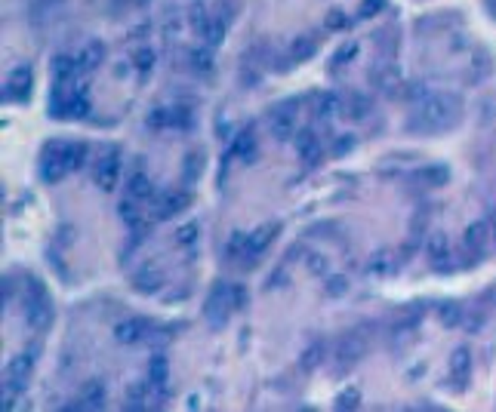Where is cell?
Wrapping results in <instances>:
<instances>
[{"instance_id": "obj_1", "label": "cell", "mask_w": 496, "mask_h": 412, "mask_svg": "<svg viewBox=\"0 0 496 412\" xmlns=\"http://www.w3.org/2000/svg\"><path fill=\"white\" fill-rule=\"evenodd\" d=\"M459 121H462V99L456 92H432V96H426L419 102L410 126L422 132H441L456 126Z\"/></svg>"}, {"instance_id": "obj_2", "label": "cell", "mask_w": 496, "mask_h": 412, "mask_svg": "<svg viewBox=\"0 0 496 412\" xmlns=\"http://www.w3.org/2000/svg\"><path fill=\"white\" fill-rule=\"evenodd\" d=\"M244 305V289L231 287V283H216L207 296V305H204V317H207L213 327H222V323L231 317V311Z\"/></svg>"}, {"instance_id": "obj_3", "label": "cell", "mask_w": 496, "mask_h": 412, "mask_svg": "<svg viewBox=\"0 0 496 412\" xmlns=\"http://www.w3.org/2000/svg\"><path fill=\"white\" fill-rule=\"evenodd\" d=\"M68 172H75V166H71V142H52L46 145L43 157H41V176L43 182L56 185L62 182Z\"/></svg>"}, {"instance_id": "obj_4", "label": "cell", "mask_w": 496, "mask_h": 412, "mask_svg": "<svg viewBox=\"0 0 496 412\" xmlns=\"http://www.w3.org/2000/svg\"><path fill=\"white\" fill-rule=\"evenodd\" d=\"M90 111V99L77 90H68V83L56 86L52 92V108L50 114L52 117H62V121H77V117H87Z\"/></svg>"}, {"instance_id": "obj_5", "label": "cell", "mask_w": 496, "mask_h": 412, "mask_svg": "<svg viewBox=\"0 0 496 412\" xmlns=\"http://www.w3.org/2000/svg\"><path fill=\"white\" fill-rule=\"evenodd\" d=\"M191 25H195V31L204 37L207 46H219L222 37H226V22H222V19H213L201 3L191 6Z\"/></svg>"}, {"instance_id": "obj_6", "label": "cell", "mask_w": 496, "mask_h": 412, "mask_svg": "<svg viewBox=\"0 0 496 412\" xmlns=\"http://www.w3.org/2000/svg\"><path fill=\"white\" fill-rule=\"evenodd\" d=\"M364 351H367V338H364L361 332H348V336H342L339 342H336L333 360H336V367H339V369H348L352 363L361 360Z\"/></svg>"}, {"instance_id": "obj_7", "label": "cell", "mask_w": 496, "mask_h": 412, "mask_svg": "<svg viewBox=\"0 0 496 412\" xmlns=\"http://www.w3.org/2000/svg\"><path fill=\"white\" fill-rule=\"evenodd\" d=\"M185 206H188V194H179V191H163V194H157V197H155L151 216H155L157 222H163V218L179 216Z\"/></svg>"}, {"instance_id": "obj_8", "label": "cell", "mask_w": 496, "mask_h": 412, "mask_svg": "<svg viewBox=\"0 0 496 412\" xmlns=\"http://www.w3.org/2000/svg\"><path fill=\"white\" fill-rule=\"evenodd\" d=\"M268 126H271V136L281 138V142H287V138L296 136V108H290V105H281V108H275L268 114Z\"/></svg>"}, {"instance_id": "obj_9", "label": "cell", "mask_w": 496, "mask_h": 412, "mask_svg": "<svg viewBox=\"0 0 496 412\" xmlns=\"http://www.w3.org/2000/svg\"><path fill=\"white\" fill-rule=\"evenodd\" d=\"M117 176H121V161H117V151H108V154L96 163L92 178H96V185L102 191H111L117 185Z\"/></svg>"}, {"instance_id": "obj_10", "label": "cell", "mask_w": 496, "mask_h": 412, "mask_svg": "<svg viewBox=\"0 0 496 412\" xmlns=\"http://www.w3.org/2000/svg\"><path fill=\"white\" fill-rule=\"evenodd\" d=\"M31 96V68L19 65L10 77H6V86H3V99H12V102H25Z\"/></svg>"}, {"instance_id": "obj_11", "label": "cell", "mask_w": 496, "mask_h": 412, "mask_svg": "<svg viewBox=\"0 0 496 412\" xmlns=\"http://www.w3.org/2000/svg\"><path fill=\"white\" fill-rule=\"evenodd\" d=\"M426 256L432 258V265L438 271H450L453 268V262H450V240H447V234H441V231H435V234L426 240Z\"/></svg>"}, {"instance_id": "obj_12", "label": "cell", "mask_w": 496, "mask_h": 412, "mask_svg": "<svg viewBox=\"0 0 496 412\" xmlns=\"http://www.w3.org/2000/svg\"><path fill=\"white\" fill-rule=\"evenodd\" d=\"M468 375H472V351L456 348L450 354V384L456 391H462L468 384Z\"/></svg>"}, {"instance_id": "obj_13", "label": "cell", "mask_w": 496, "mask_h": 412, "mask_svg": "<svg viewBox=\"0 0 496 412\" xmlns=\"http://www.w3.org/2000/svg\"><path fill=\"white\" fill-rule=\"evenodd\" d=\"M37 351V348H34ZM34 351H25V354H16L10 363H6V382L16 384V388H22L25 378L31 375V369H34Z\"/></svg>"}, {"instance_id": "obj_14", "label": "cell", "mask_w": 496, "mask_h": 412, "mask_svg": "<svg viewBox=\"0 0 496 412\" xmlns=\"http://www.w3.org/2000/svg\"><path fill=\"white\" fill-rule=\"evenodd\" d=\"M293 142H296V151H299V157H302V161H306L308 166L321 163L324 148H321V142H317V136H315L312 130H296Z\"/></svg>"}, {"instance_id": "obj_15", "label": "cell", "mask_w": 496, "mask_h": 412, "mask_svg": "<svg viewBox=\"0 0 496 412\" xmlns=\"http://www.w3.org/2000/svg\"><path fill=\"white\" fill-rule=\"evenodd\" d=\"M161 287H163V271L155 268V265H145L133 274V289L142 292V296H155Z\"/></svg>"}, {"instance_id": "obj_16", "label": "cell", "mask_w": 496, "mask_h": 412, "mask_svg": "<svg viewBox=\"0 0 496 412\" xmlns=\"http://www.w3.org/2000/svg\"><path fill=\"white\" fill-rule=\"evenodd\" d=\"M277 231H281V225L271 222V225H262L259 231H253V237H247V252H244V256H247V262H256V258L266 252V247L275 240Z\"/></svg>"}, {"instance_id": "obj_17", "label": "cell", "mask_w": 496, "mask_h": 412, "mask_svg": "<svg viewBox=\"0 0 496 412\" xmlns=\"http://www.w3.org/2000/svg\"><path fill=\"white\" fill-rule=\"evenodd\" d=\"M151 332V323L148 320H142V317H130V320H123V323H117L115 327V336H117V342H123V344H136V342H142L145 336Z\"/></svg>"}, {"instance_id": "obj_18", "label": "cell", "mask_w": 496, "mask_h": 412, "mask_svg": "<svg viewBox=\"0 0 496 412\" xmlns=\"http://www.w3.org/2000/svg\"><path fill=\"white\" fill-rule=\"evenodd\" d=\"M105 397H108V391H105V382H99V378H92L81 388V397H77V406L81 409H102L105 406Z\"/></svg>"}, {"instance_id": "obj_19", "label": "cell", "mask_w": 496, "mask_h": 412, "mask_svg": "<svg viewBox=\"0 0 496 412\" xmlns=\"http://www.w3.org/2000/svg\"><path fill=\"white\" fill-rule=\"evenodd\" d=\"M490 231H493L490 222H475V225H468V228H466V247H468V252L481 256V252L487 249V243H490Z\"/></svg>"}, {"instance_id": "obj_20", "label": "cell", "mask_w": 496, "mask_h": 412, "mask_svg": "<svg viewBox=\"0 0 496 412\" xmlns=\"http://www.w3.org/2000/svg\"><path fill=\"white\" fill-rule=\"evenodd\" d=\"M81 62H77L75 56H56L52 59V81H56V86H62V83H71L77 74H81Z\"/></svg>"}, {"instance_id": "obj_21", "label": "cell", "mask_w": 496, "mask_h": 412, "mask_svg": "<svg viewBox=\"0 0 496 412\" xmlns=\"http://www.w3.org/2000/svg\"><path fill=\"white\" fill-rule=\"evenodd\" d=\"M373 83L379 92H386V96H398L401 92V71L392 68V65H386V68L373 71Z\"/></svg>"}, {"instance_id": "obj_22", "label": "cell", "mask_w": 496, "mask_h": 412, "mask_svg": "<svg viewBox=\"0 0 496 412\" xmlns=\"http://www.w3.org/2000/svg\"><path fill=\"white\" fill-rule=\"evenodd\" d=\"M231 154L235 157H241V161H253V154H256V132L253 130H241L235 136V142H231Z\"/></svg>"}, {"instance_id": "obj_23", "label": "cell", "mask_w": 496, "mask_h": 412, "mask_svg": "<svg viewBox=\"0 0 496 412\" xmlns=\"http://www.w3.org/2000/svg\"><path fill=\"white\" fill-rule=\"evenodd\" d=\"M121 218L136 231V234H145V218H142V206H139L136 197L127 194V200L121 203Z\"/></svg>"}, {"instance_id": "obj_24", "label": "cell", "mask_w": 496, "mask_h": 412, "mask_svg": "<svg viewBox=\"0 0 496 412\" xmlns=\"http://www.w3.org/2000/svg\"><path fill=\"white\" fill-rule=\"evenodd\" d=\"M127 194L136 197V200H148V197H155V182L145 172H133L127 182Z\"/></svg>"}, {"instance_id": "obj_25", "label": "cell", "mask_w": 496, "mask_h": 412, "mask_svg": "<svg viewBox=\"0 0 496 412\" xmlns=\"http://www.w3.org/2000/svg\"><path fill=\"white\" fill-rule=\"evenodd\" d=\"M447 178H450V169H447V166H426V169L416 172V182L428 185V188H441Z\"/></svg>"}, {"instance_id": "obj_26", "label": "cell", "mask_w": 496, "mask_h": 412, "mask_svg": "<svg viewBox=\"0 0 496 412\" xmlns=\"http://www.w3.org/2000/svg\"><path fill=\"white\" fill-rule=\"evenodd\" d=\"M102 59H105V46L99 43V41H92V43H87V46L81 50L77 62H81L83 71H92V68H99V65H102Z\"/></svg>"}, {"instance_id": "obj_27", "label": "cell", "mask_w": 496, "mask_h": 412, "mask_svg": "<svg viewBox=\"0 0 496 412\" xmlns=\"http://www.w3.org/2000/svg\"><path fill=\"white\" fill-rule=\"evenodd\" d=\"M167 378H170V363L167 357H151V367H148V382L151 388H167Z\"/></svg>"}, {"instance_id": "obj_28", "label": "cell", "mask_w": 496, "mask_h": 412, "mask_svg": "<svg viewBox=\"0 0 496 412\" xmlns=\"http://www.w3.org/2000/svg\"><path fill=\"white\" fill-rule=\"evenodd\" d=\"M462 317H466V311H462L459 302H444V305H438V320H441V327L456 329V327L462 323Z\"/></svg>"}, {"instance_id": "obj_29", "label": "cell", "mask_w": 496, "mask_h": 412, "mask_svg": "<svg viewBox=\"0 0 496 412\" xmlns=\"http://www.w3.org/2000/svg\"><path fill=\"white\" fill-rule=\"evenodd\" d=\"M342 111H346V102H342L336 92H327V96L317 102V117H324V121H327V117L342 114Z\"/></svg>"}, {"instance_id": "obj_30", "label": "cell", "mask_w": 496, "mask_h": 412, "mask_svg": "<svg viewBox=\"0 0 496 412\" xmlns=\"http://www.w3.org/2000/svg\"><path fill=\"white\" fill-rule=\"evenodd\" d=\"M201 172H204V154L201 151H191L188 157H185V166H182V178L188 185H195L197 178H201Z\"/></svg>"}, {"instance_id": "obj_31", "label": "cell", "mask_w": 496, "mask_h": 412, "mask_svg": "<svg viewBox=\"0 0 496 412\" xmlns=\"http://www.w3.org/2000/svg\"><path fill=\"white\" fill-rule=\"evenodd\" d=\"M148 388H151V382L148 384H130V391H127V409H145L151 403V397H148Z\"/></svg>"}, {"instance_id": "obj_32", "label": "cell", "mask_w": 496, "mask_h": 412, "mask_svg": "<svg viewBox=\"0 0 496 412\" xmlns=\"http://www.w3.org/2000/svg\"><path fill=\"white\" fill-rule=\"evenodd\" d=\"M392 265H395V256L388 249H382V252H376V256L370 258L367 271H370V274H376V277H386L388 271H392Z\"/></svg>"}, {"instance_id": "obj_33", "label": "cell", "mask_w": 496, "mask_h": 412, "mask_svg": "<svg viewBox=\"0 0 496 412\" xmlns=\"http://www.w3.org/2000/svg\"><path fill=\"white\" fill-rule=\"evenodd\" d=\"M315 52H317L315 37H296V41H293V50H290V56H293L296 62H306V59H312Z\"/></svg>"}, {"instance_id": "obj_34", "label": "cell", "mask_w": 496, "mask_h": 412, "mask_svg": "<svg viewBox=\"0 0 496 412\" xmlns=\"http://www.w3.org/2000/svg\"><path fill=\"white\" fill-rule=\"evenodd\" d=\"M346 117H352V121H361V117L370 114V99L367 96H352V102H346V111H342Z\"/></svg>"}, {"instance_id": "obj_35", "label": "cell", "mask_w": 496, "mask_h": 412, "mask_svg": "<svg viewBox=\"0 0 496 412\" xmlns=\"http://www.w3.org/2000/svg\"><path fill=\"white\" fill-rule=\"evenodd\" d=\"M306 265H308V271L317 277H327V271H330V262H327V256H321V252H308L306 256Z\"/></svg>"}, {"instance_id": "obj_36", "label": "cell", "mask_w": 496, "mask_h": 412, "mask_svg": "<svg viewBox=\"0 0 496 412\" xmlns=\"http://www.w3.org/2000/svg\"><path fill=\"white\" fill-rule=\"evenodd\" d=\"M324 351H327L324 344H312V348L302 354V369H317V367H321V360L327 357Z\"/></svg>"}, {"instance_id": "obj_37", "label": "cell", "mask_w": 496, "mask_h": 412, "mask_svg": "<svg viewBox=\"0 0 496 412\" xmlns=\"http://www.w3.org/2000/svg\"><path fill=\"white\" fill-rule=\"evenodd\" d=\"M244 252H247V237H244L241 231H235V234H231V240L226 243V256L228 258H241Z\"/></svg>"}, {"instance_id": "obj_38", "label": "cell", "mask_w": 496, "mask_h": 412, "mask_svg": "<svg viewBox=\"0 0 496 412\" xmlns=\"http://www.w3.org/2000/svg\"><path fill=\"white\" fill-rule=\"evenodd\" d=\"M358 403H361L358 388H346L339 397H336V409H358Z\"/></svg>"}, {"instance_id": "obj_39", "label": "cell", "mask_w": 496, "mask_h": 412, "mask_svg": "<svg viewBox=\"0 0 496 412\" xmlns=\"http://www.w3.org/2000/svg\"><path fill=\"white\" fill-rule=\"evenodd\" d=\"M355 56H358V43H346V46H342V50H339V52H336V56H333V71L346 68V65L352 62Z\"/></svg>"}, {"instance_id": "obj_40", "label": "cell", "mask_w": 496, "mask_h": 412, "mask_svg": "<svg viewBox=\"0 0 496 412\" xmlns=\"http://www.w3.org/2000/svg\"><path fill=\"white\" fill-rule=\"evenodd\" d=\"M148 126L155 132H161V130H170V108H155L148 114Z\"/></svg>"}, {"instance_id": "obj_41", "label": "cell", "mask_w": 496, "mask_h": 412, "mask_svg": "<svg viewBox=\"0 0 496 412\" xmlns=\"http://www.w3.org/2000/svg\"><path fill=\"white\" fill-rule=\"evenodd\" d=\"M191 65H195L197 71H210L213 68V52L210 50H195L191 52Z\"/></svg>"}, {"instance_id": "obj_42", "label": "cell", "mask_w": 496, "mask_h": 412, "mask_svg": "<svg viewBox=\"0 0 496 412\" xmlns=\"http://www.w3.org/2000/svg\"><path fill=\"white\" fill-rule=\"evenodd\" d=\"M170 126H182V130H188L191 126V111L188 108H170Z\"/></svg>"}, {"instance_id": "obj_43", "label": "cell", "mask_w": 496, "mask_h": 412, "mask_svg": "<svg viewBox=\"0 0 496 412\" xmlns=\"http://www.w3.org/2000/svg\"><path fill=\"white\" fill-rule=\"evenodd\" d=\"M133 65L142 71V74H145V71H151V68H155V50H139L136 56H133Z\"/></svg>"}, {"instance_id": "obj_44", "label": "cell", "mask_w": 496, "mask_h": 412, "mask_svg": "<svg viewBox=\"0 0 496 412\" xmlns=\"http://www.w3.org/2000/svg\"><path fill=\"white\" fill-rule=\"evenodd\" d=\"M195 240H197V225L188 222L185 228H179V234H176V243H179V247H191Z\"/></svg>"}, {"instance_id": "obj_45", "label": "cell", "mask_w": 496, "mask_h": 412, "mask_svg": "<svg viewBox=\"0 0 496 412\" xmlns=\"http://www.w3.org/2000/svg\"><path fill=\"white\" fill-rule=\"evenodd\" d=\"M382 6H386V0H361V12H358V16H361V19H370V16H376Z\"/></svg>"}, {"instance_id": "obj_46", "label": "cell", "mask_w": 496, "mask_h": 412, "mask_svg": "<svg viewBox=\"0 0 496 412\" xmlns=\"http://www.w3.org/2000/svg\"><path fill=\"white\" fill-rule=\"evenodd\" d=\"M346 287H348V280H346V277L333 274V277L327 280V296H342V292H346Z\"/></svg>"}, {"instance_id": "obj_47", "label": "cell", "mask_w": 496, "mask_h": 412, "mask_svg": "<svg viewBox=\"0 0 496 412\" xmlns=\"http://www.w3.org/2000/svg\"><path fill=\"white\" fill-rule=\"evenodd\" d=\"M346 25V12L342 10H330L327 12V28H342Z\"/></svg>"}, {"instance_id": "obj_48", "label": "cell", "mask_w": 496, "mask_h": 412, "mask_svg": "<svg viewBox=\"0 0 496 412\" xmlns=\"http://www.w3.org/2000/svg\"><path fill=\"white\" fill-rule=\"evenodd\" d=\"M115 3L117 6H121V3H148V0H115Z\"/></svg>"}, {"instance_id": "obj_49", "label": "cell", "mask_w": 496, "mask_h": 412, "mask_svg": "<svg viewBox=\"0 0 496 412\" xmlns=\"http://www.w3.org/2000/svg\"><path fill=\"white\" fill-rule=\"evenodd\" d=\"M490 225H493V231H496V209L490 212Z\"/></svg>"}, {"instance_id": "obj_50", "label": "cell", "mask_w": 496, "mask_h": 412, "mask_svg": "<svg viewBox=\"0 0 496 412\" xmlns=\"http://www.w3.org/2000/svg\"><path fill=\"white\" fill-rule=\"evenodd\" d=\"M490 3H493V6H496V0H490Z\"/></svg>"}, {"instance_id": "obj_51", "label": "cell", "mask_w": 496, "mask_h": 412, "mask_svg": "<svg viewBox=\"0 0 496 412\" xmlns=\"http://www.w3.org/2000/svg\"><path fill=\"white\" fill-rule=\"evenodd\" d=\"M493 12H496V10H493Z\"/></svg>"}]
</instances>
